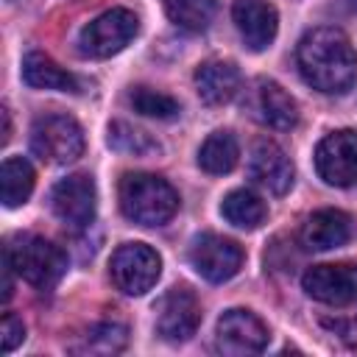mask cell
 <instances>
[{
	"instance_id": "ac0fdd59",
	"label": "cell",
	"mask_w": 357,
	"mask_h": 357,
	"mask_svg": "<svg viewBox=\"0 0 357 357\" xmlns=\"http://www.w3.org/2000/svg\"><path fill=\"white\" fill-rule=\"evenodd\" d=\"M22 81L33 89H59V92H78V78L59 67L50 56L31 50L22 59Z\"/></svg>"
},
{
	"instance_id": "7402d4cb",
	"label": "cell",
	"mask_w": 357,
	"mask_h": 357,
	"mask_svg": "<svg viewBox=\"0 0 357 357\" xmlns=\"http://www.w3.org/2000/svg\"><path fill=\"white\" fill-rule=\"evenodd\" d=\"M162 6L167 20L190 33L206 31L218 11V0H162Z\"/></svg>"
},
{
	"instance_id": "f546056e",
	"label": "cell",
	"mask_w": 357,
	"mask_h": 357,
	"mask_svg": "<svg viewBox=\"0 0 357 357\" xmlns=\"http://www.w3.org/2000/svg\"><path fill=\"white\" fill-rule=\"evenodd\" d=\"M346 3H351V6H354V8H357V0H346Z\"/></svg>"
},
{
	"instance_id": "ffe728a7",
	"label": "cell",
	"mask_w": 357,
	"mask_h": 357,
	"mask_svg": "<svg viewBox=\"0 0 357 357\" xmlns=\"http://www.w3.org/2000/svg\"><path fill=\"white\" fill-rule=\"evenodd\" d=\"M237 159H240V145L231 131H212L198 151L201 170H206L212 176H223V173L234 170Z\"/></svg>"
},
{
	"instance_id": "3957f363",
	"label": "cell",
	"mask_w": 357,
	"mask_h": 357,
	"mask_svg": "<svg viewBox=\"0 0 357 357\" xmlns=\"http://www.w3.org/2000/svg\"><path fill=\"white\" fill-rule=\"evenodd\" d=\"M3 254L11 259L14 273L36 290H53L67 273V254L56 243L39 234L17 237L14 243L6 245Z\"/></svg>"
},
{
	"instance_id": "6da1fadb",
	"label": "cell",
	"mask_w": 357,
	"mask_h": 357,
	"mask_svg": "<svg viewBox=\"0 0 357 357\" xmlns=\"http://www.w3.org/2000/svg\"><path fill=\"white\" fill-rule=\"evenodd\" d=\"M296 64L301 78L324 95H343L357 78L354 45L340 28L332 25L312 28L301 36L296 47Z\"/></svg>"
},
{
	"instance_id": "7a4b0ae2",
	"label": "cell",
	"mask_w": 357,
	"mask_h": 357,
	"mask_svg": "<svg viewBox=\"0 0 357 357\" xmlns=\"http://www.w3.org/2000/svg\"><path fill=\"white\" fill-rule=\"evenodd\" d=\"M117 198L123 215L139 226H165L178 212V192L156 173H126Z\"/></svg>"
},
{
	"instance_id": "9c48e42d",
	"label": "cell",
	"mask_w": 357,
	"mask_h": 357,
	"mask_svg": "<svg viewBox=\"0 0 357 357\" xmlns=\"http://www.w3.org/2000/svg\"><path fill=\"white\" fill-rule=\"evenodd\" d=\"M190 265L206 282L220 284L237 276V271L243 268V248L229 237L204 231L190 245Z\"/></svg>"
},
{
	"instance_id": "5bb4252c",
	"label": "cell",
	"mask_w": 357,
	"mask_h": 357,
	"mask_svg": "<svg viewBox=\"0 0 357 357\" xmlns=\"http://www.w3.org/2000/svg\"><path fill=\"white\" fill-rule=\"evenodd\" d=\"M248 176L265 187L268 192L273 195H284L290 187H293V162L290 156L273 142V139H259L254 148H251V156H248Z\"/></svg>"
},
{
	"instance_id": "ba28073f",
	"label": "cell",
	"mask_w": 357,
	"mask_h": 357,
	"mask_svg": "<svg viewBox=\"0 0 357 357\" xmlns=\"http://www.w3.org/2000/svg\"><path fill=\"white\" fill-rule=\"evenodd\" d=\"M271 332L268 326L251 312V310H226L215 329V349L229 357H245L259 354L268 349Z\"/></svg>"
},
{
	"instance_id": "30bf717a",
	"label": "cell",
	"mask_w": 357,
	"mask_h": 357,
	"mask_svg": "<svg viewBox=\"0 0 357 357\" xmlns=\"http://www.w3.org/2000/svg\"><path fill=\"white\" fill-rule=\"evenodd\" d=\"M301 287L310 298L332 307H349L357 301V262H324L312 265L301 276Z\"/></svg>"
},
{
	"instance_id": "2e32d148",
	"label": "cell",
	"mask_w": 357,
	"mask_h": 357,
	"mask_svg": "<svg viewBox=\"0 0 357 357\" xmlns=\"http://www.w3.org/2000/svg\"><path fill=\"white\" fill-rule=\"evenodd\" d=\"M351 218L343 209H318L301 223V245L310 251H329L351 237Z\"/></svg>"
},
{
	"instance_id": "7c38bea8",
	"label": "cell",
	"mask_w": 357,
	"mask_h": 357,
	"mask_svg": "<svg viewBox=\"0 0 357 357\" xmlns=\"http://www.w3.org/2000/svg\"><path fill=\"white\" fill-rule=\"evenodd\" d=\"M50 206L61 223L70 229H84L95 220V206H98V192L95 181L86 173H73L61 181H56L50 192Z\"/></svg>"
},
{
	"instance_id": "cb8c5ba5",
	"label": "cell",
	"mask_w": 357,
	"mask_h": 357,
	"mask_svg": "<svg viewBox=\"0 0 357 357\" xmlns=\"http://www.w3.org/2000/svg\"><path fill=\"white\" fill-rule=\"evenodd\" d=\"M128 103H131L139 114L156 117V120H173V117H178V112H181V106H178L176 98H170V95H165V92H159V89H151V86H134V89L128 92Z\"/></svg>"
},
{
	"instance_id": "44dd1931",
	"label": "cell",
	"mask_w": 357,
	"mask_h": 357,
	"mask_svg": "<svg viewBox=\"0 0 357 357\" xmlns=\"http://www.w3.org/2000/svg\"><path fill=\"white\" fill-rule=\"evenodd\" d=\"M220 215H223L231 226L251 231V229H257V226L265 223L268 206H265V201H262L257 192H251V190H231V192L223 198V204H220Z\"/></svg>"
},
{
	"instance_id": "8992f818",
	"label": "cell",
	"mask_w": 357,
	"mask_h": 357,
	"mask_svg": "<svg viewBox=\"0 0 357 357\" xmlns=\"http://www.w3.org/2000/svg\"><path fill=\"white\" fill-rule=\"evenodd\" d=\"M162 273V257L145 243H123L112 254L109 276L126 296H145Z\"/></svg>"
},
{
	"instance_id": "5b68a950",
	"label": "cell",
	"mask_w": 357,
	"mask_h": 357,
	"mask_svg": "<svg viewBox=\"0 0 357 357\" xmlns=\"http://www.w3.org/2000/svg\"><path fill=\"white\" fill-rule=\"evenodd\" d=\"M139 31V20L128 8H109L92 22H86L78 33V50L89 59H109L120 53Z\"/></svg>"
},
{
	"instance_id": "484cf974",
	"label": "cell",
	"mask_w": 357,
	"mask_h": 357,
	"mask_svg": "<svg viewBox=\"0 0 357 357\" xmlns=\"http://www.w3.org/2000/svg\"><path fill=\"white\" fill-rule=\"evenodd\" d=\"M0 340H3V351H14L22 340H25V326L22 321L14 315V312H6L3 315V326H0Z\"/></svg>"
},
{
	"instance_id": "4fadbf2b",
	"label": "cell",
	"mask_w": 357,
	"mask_h": 357,
	"mask_svg": "<svg viewBox=\"0 0 357 357\" xmlns=\"http://www.w3.org/2000/svg\"><path fill=\"white\" fill-rule=\"evenodd\" d=\"M201 324V304L190 287H170L156 304V332L170 340L181 343L195 335Z\"/></svg>"
},
{
	"instance_id": "277c9868",
	"label": "cell",
	"mask_w": 357,
	"mask_h": 357,
	"mask_svg": "<svg viewBox=\"0 0 357 357\" xmlns=\"http://www.w3.org/2000/svg\"><path fill=\"white\" fill-rule=\"evenodd\" d=\"M31 151L50 165H73L84 153V128L70 114H42L31 126Z\"/></svg>"
},
{
	"instance_id": "d6986e66",
	"label": "cell",
	"mask_w": 357,
	"mask_h": 357,
	"mask_svg": "<svg viewBox=\"0 0 357 357\" xmlns=\"http://www.w3.org/2000/svg\"><path fill=\"white\" fill-rule=\"evenodd\" d=\"M33 184H36V173H33V167H31L28 159H22V156H6L3 159V167H0V192H3V204L8 209L22 206L31 198Z\"/></svg>"
},
{
	"instance_id": "603a6c76",
	"label": "cell",
	"mask_w": 357,
	"mask_h": 357,
	"mask_svg": "<svg viewBox=\"0 0 357 357\" xmlns=\"http://www.w3.org/2000/svg\"><path fill=\"white\" fill-rule=\"evenodd\" d=\"M126 340H128V329L123 324L103 321V324H95L73 351H81V354H117V351L126 349Z\"/></svg>"
},
{
	"instance_id": "8fae6325",
	"label": "cell",
	"mask_w": 357,
	"mask_h": 357,
	"mask_svg": "<svg viewBox=\"0 0 357 357\" xmlns=\"http://www.w3.org/2000/svg\"><path fill=\"white\" fill-rule=\"evenodd\" d=\"M315 170L329 187H351L357 181V131L326 134L315 145Z\"/></svg>"
},
{
	"instance_id": "e0dca14e",
	"label": "cell",
	"mask_w": 357,
	"mask_h": 357,
	"mask_svg": "<svg viewBox=\"0 0 357 357\" xmlns=\"http://www.w3.org/2000/svg\"><path fill=\"white\" fill-rule=\"evenodd\" d=\"M243 86L240 70L231 61H204L195 70V89L206 106L229 103Z\"/></svg>"
},
{
	"instance_id": "f1b7e54d",
	"label": "cell",
	"mask_w": 357,
	"mask_h": 357,
	"mask_svg": "<svg viewBox=\"0 0 357 357\" xmlns=\"http://www.w3.org/2000/svg\"><path fill=\"white\" fill-rule=\"evenodd\" d=\"M0 114H3V145L8 142V137H11V117H8V109H0Z\"/></svg>"
},
{
	"instance_id": "4316f807",
	"label": "cell",
	"mask_w": 357,
	"mask_h": 357,
	"mask_svg": "<svg viewBox=\"0 0 357 357\" xmlns=\"http://www.w3.org/2000/svg\"><path fill=\"white\" fill-rule=\"evenodd\" d=\"M324 326L332 329L346 346H357V315H349V318H324Z\"/></svg>"
},
{
	"instance_id": "9a60e30c",
	"label": "cell",
	"mask_w": 357,
	"mask_h": 357,
	"mask_svg": "<svg viewBox=\"0 0 357 357\" xmlns=\"http://www.w3.org/2000/svg\"><path fill=\"white\" fill-rule=\"evenodd\" d=\"M231 20H234L245 47L254 53L271 47V42L276 39L279 17L268 0H234L231 3Z\"/></svg>"
},
{
	"instance_id": "52a82bcc",
	"label": "cell",
	"mask_w": 357,
	"mask_h": 357,
	"mask_svg": "<svg viewBox=\"0 0 357 357\" xmlns=\"http://www.w3.org/2000/svg\"><path fill=\"white\" fill-rule=\"evenodd\" d=\"M243 109L259 126H268L276 131H290L298 123L296 100L284 92V86H279L271 78H257L243 89Z\"/></svg>"
},
{
	"instance_id": "83f0119b",
	"label": "cell",
	"mask_w": 357,
	"mask_h": 357,
	"mask_svg": "<svg viewBox=\"0 0 357 357\" xmlns=\"http://www.w3.org/2000/svg\"><path fill=\"white\" fill-rule=\"evenodd\" d=\"M11 273H14V265H11V259L3 254V301H8L11 298V293H14V279H11Z\"/></svg>"
},
{
	"instance_id": "d4e9b609",
	"label": "cell",
	"mask_w": 357,
	"mask_h": 357,
	"mask_svg": "<svg viewBox=\"0 0 357 357\" xmlns=\"http://www.w3.org/2000/svg\"><path fill=\"white\" fill-rule=\"evenodd\" d=\"M109 145L120 153H128V156H145V153L159 151V142L151 139L142 128H134V126L120 123V120L109 126Z\"/></svg>"
}]
</instances>
